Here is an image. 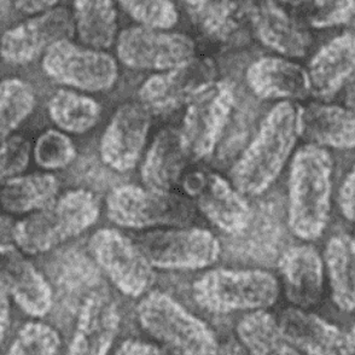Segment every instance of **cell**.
<instances>
[{
	"mask_svg": "<svg viewBox=\"0 0 355 355\" xmlns=\"http://www.w3.org/2000/svg\"><path fill=\"white\" fill-rule=\"evenodd\" d=\"M355 15V0H312L307 19L314 28H331L346 24Z\"/></svg>",
	"mask_w": 355,
	"mask_h": 355,
	"instance_id": "836d02e7",
	"label": "cell"
},
{
	"mask_svg": "<svg viewBox=\"0 0 355 355\" xmlns=\"http://www.w3.org/2000/svg\"><path fill=\"white\" fill-rule=\"evenodd\" d=\"M252 24L259 40L281 56L301 58L312 45L309 32L271 0L254 10Z\"/></svg>",
	"mask_w": 355,
	"mask_h": 355,
	"instance_id": "603a6c76",
	"label": "cell"
},
{
	"mask_svg": "<svg viewBox=\"0 0 355 355\" xmlns=\"http://www.w3.org/2000/svg\"><path fill=\"white\" fill-rule=\"evenodd\" d=\"M138 24L153 28L171 29L179 15L172 0H116Z\"/></svg>",
	"mask_w": 355,
	"mask_h": 355,
	"instance_id": "d6a6232c",
	"label": "cell"
},
{
	"mask_svg": "<svg viewBox=\"0 0 355 355\" xmlns=\"http://www.w3.org/2000/svg\"><path fill=\"white\" fill-rule=\"evenodd\" d=\"M300 110L289 101L276 104L236 161L231 182L245 196L261 195L279 177L301 136Z\"/></svg>",
	"mask_w": 355,
	"mask_h": 355,
	"instance_id": "6da1fadb",
	"label": "cell"
},
{
	"mask_svg": "<svg viewBox=\"0 0 355 355\" xmlns=\"http://www.w3.org/2000/svg\"><path fill=\"white\" fill-rule=\"evenodd\" d=\"M94 260L122 294L143 297L156 281L155 267L139 244L115 229H101L89 239Z\"/></svg>",
	"mask_w": 355,
	"mask_h": 355,
	"instance_id": "ba28073f",
	"label": "cell"
},
{
	"mask_svg": "<svg viewBox=\"0 0 355 355\" xmlns=\"http://www.w3.org/2000/svg\"><path fill=\"white\" fill-rule=\"evenodd\" d=\"M343 98L346 107H349L352 112H355V75L347 81L343 87Z\"/></svg>",
	"mask_w": 355,
	"mask_h": 355,
	"instance_id": "ab89813d",
	"label": "cell"
},
{
	"mask_svg": "<svg viewBox=\"0 0 355 355\" xmlns=\"http://www.w3.org/2000/svg\"><path fill=\"white\" fill-rule=\"evenodd\" d=\"M99 214L96 195L85 189H74L17 221L11 229V237L26 254H44L84 234L97 223Z\"/></svg>",
	"mask_w": 355,
	"mask_h": 355,
	"instance_id": "3957f363",
	"label": "cell"
},
{
	"mask_svg": "<svg viewBox=\"0 0 355 355\" xmlns=\"http://www.w3.org/2000/svg\"><path fill=\"white\" fill-rule=\"evenodd\" d=\"M190 159L182 141V132L166 127L155 136L141 164V178L144 187L173 191L184 177V169Z\"/></svg>",
	"mask_w": 355,
	"mask_h": 355,
	"instance_id": "ffe728a7",
	"label": "cell"
},
{
	"mask_svg": "<svg viewBox=\"0 0 355 355\" xmlns=\"http://www.w3.org/2000/svg\"><path fill=\"white\" fill-rule=\"evenodd\" d=\"M151 114L141 102L117 107L99 143V155L105 166L119 173L136 167L148 141Z\"/></svg>",
	"mask_w": 355,
	"mask_h": 355,
	"instance_id": "5bb4252c",
	"label": "cell"
},
{
	"mask_svg": "<svg viewBox=\"0 0 355 355\" xmlns=\"http://www.w3.org/2000/svg\"><path fill=\"white\" fill-rule=\"evenodd\" d=\"M60 0H15L16 9L27 15H35L56 8Z\"/></svg>",
	"mask_w": 355,
	"mask_h": 355,
	"instance_id": "74e56055",
	"label": "cell"
},
{
	"mask_svg": "<svg viewBox=\"0 0 355 355\" xmlns=\"http://www.w3.org/2000/svg\"><path fill=\"white\" fill-rule=\"evenodd\" d=\"M121 315L116 304L104 295H89L80 307L68 353L107 354L116 340Z\"/></svg>",
	"mask_w": 355,
	"mask_h": 355,
	"instance_id": "e0dca14e",
	"label": "cell"
},
{
	"mask_svg": "<svg viewBox=\"0 0 355 355\" xmlns=\"http://www.w3.org/2000/svg\"><path fill=\"white\" fill-rule=\"evenodd\" d=\"M192 296L209 313L252 312L276 304L279 284L276 277L262 270L215 268L193 283Z\"/></svg>",
	"mask_w": 355,
	"mask_h": 355,
	"instance_id": "5b68a950",
	"label": "cell"
},
{
	"mask_svg": "<svg viewBox=\"0 0 355 355\" xmlns=\"http://www.w3.org/2000/svg\"><path fill=\"white\" fill-rule=\"evenodd\" d=\"M345 354H355V322L348 334H346Z\"/></svg>",
	"mask_w": 355,
	"mask_h": 355,
	"instance_id": "60d3db41",
	"label": "cell"
},
{
	"mask_svg": "<svg viewBox=\"0 0 355 355\" xmlns=\"http://www.w3.org/2000/svg\"><path fill=\"white\" fill-rule=\"evenodd\" d=\"M211 66L196 57L184 63L145 80L138 91L139 102L155 114L177 110L195 94L211 83Z\"/></svg>",
	"mask_w": 355,
	"mask_h": 355,
	"instance_id": "9a60e30c",
	"label": "cell"
},
{
	"mask_svg": "<svg viewBox=\"0 0 355 355\" xmlns=\"http://www.w3.org/2000/svg\"><path fill=\"white\" fill-rule=\"evenodd\" d=\"M32 146L24 137L10 135L3 138L1 146V179L17 177L24 174L31 162Z\"/></svg>",
	"mask_w": 355,
	"mask_h": 355,
	"instance_id": "e575fe53",
	"label": "cell"
},
{
	"mask_svg": "<svg viewBox=\"0 0 355 355\" xmlns=\"http://www.w3.org/2000/svg\"><path fill=\"white\" fill-rule=\"evenodd\" d=\"M182 187L216 229L227 234H243L252 220L245 195L232 182L216 173L191 172L182 177Z\"/></svg>",
	"mask_w": 355,
	"mask_h": 355,
	"instance_id": "7c38bea8",
	"label": "cell"
},
{
	"mask_svg": "<svg viewBox=\"0 0 355 355\" xmlns=\"http://www.w3.org/2000/svg\"><path fill=\"white\" fill-rule=\"evenodd\" d=\"M47 112L58 130L71 135H84L98 123L102 107L89 96L63 89L52 94Z\"/></svg>",
	"mask_w": 355,
	"mask_h": 355,
	"instance_id": "83f0119b",
	"label": "cell"
},
{
	"mask_svg": "<svg viewBox=\"0 0 355 355\" xmlns=\"http://www.w3.org/2000/svg\"><path fill=\"white\" fill-rule=\"evenodd\" d=\"M116 0H74L75 32L86 46L105 50L117 35Z\"/></svg>",
	"mask_w": 355,
	"mask_h": 355,
	"instance_id": "4316f807",
	"label": "cell"
},
{
	"mask_svg": "<svg viewBox=\"0 0 355 355\" xmlns=\"http://www.w3.org/2000/svg\"><path fill=\"white\" fill-rule=\"evenodd\" d=\"M282 3H286V4H296V3H300V1H302V0H279Z\"/></svg>",
	"mask_w": 355,
	"mask_h": 355,
	"instance_id": "b9f144b4",
	"label": "cell"
},
{
	"mask_svg": "<svg viewBox=\"0 0 355 355\" xmlns=\"http://www.w3.org/2000/svg\"><path fill=\"white\" fill-rule=\"evenodd\" d=\"M245 79L259 98L294 101L312 94L309 71L288 57L259 58L249 67Z\"/></svg>",
	"mask_w": 355,
	"mask_h": 355,
	"instance_id": "ac0fdd59",
	"label": "cell"
},
{
	"mask_svg": "<svg viewBox=\"0 0 355 355\" xmlns=\"http://www.w3.org/2000/svg\"><path fill=\"white\" fill-rule=\"evenodd\" d=\"M286 341L299 353L345 354L346 334L331 322L300 307H290L278 318Z\"/></svg>",
	"mask_w": 355,
	"mask_h": 355,
	"instance_id": "44dd1931",
	"label": "cell"
},
{
	"mask_svg": "<svg viewBox=\"0 0 355 355\" xmlns=\"http://www.w3.org/2000/svg\"><path fill=\"white\" fill-rule=\"evenodd\" d=\"M236 332L239 341L252 354H296L286 341L278 319L266 309H257L239 320Z\"/></svg>",
	"mask_w": 355,
	"mask_h": 355,
	"instance_id": "f1b7e54d",
	"label": "cell"
},
{
	"mask_svg": "<svg viewBox=\"0 0 355 355\" xmlns=\"http://www.w3.org/2000/svg\"><path fill=\"white\" fill-rule=\"evenodd\" d=\"M196 45L185 34L136 26L119 34L116 52L123 66L138 71H164L195 58Z\"/></svg>",
	"mask_w": 355,
	"mask_h": 355,
	"instance_id": "30bf717a",
	"label": "cell"
},
{
	"mask_svg": "<svg viewBox=\"0 0 355 355\" xmlns=\"http://www.w3.org/2000/svg\"><path fill=\"white\" fill-rule=\"evenodd\" d=\"M24 254L15 243H3L1 286L24 313L42 318L51 311L53 293L46 278Z\"/></svg>",
	"mask_w": 355,
	"mask_h": 355,
	"instance_id": "2e32d148",
	"label": "cell"
},
{
	"mask_svg": "<svg viewBox=\"0 0 355 355\" xmlns=\"http://www.w3.org/2000/svg\"><path fill=\"white\" fill-rule=\"evenodd\" d=\"M331 155L320 145H304L295 153L288 182V223L291 232L315 241L327 229L331 211Z\"/></svg>",
	"mask_w": 355,
	"mask_h": 355,
	"instance_id": "7a4b0ae2",
	"label": "cell"
},
{
	"mask_svg": "<svg viewBox=\"0 0 355 355\" xmlns=\"http://www.w3.org/2000/svg\"><path fill=\"white\" fill-rule=\"evenodd\" d=\"M37 99L28 83L8 78L1 83V138L12 135L33 112Z\"/></svg>",
	"mask_w": 355,
	"mask_h": 355,
	"instance_id": "f546056e",
	"label": "cell"
},
{
	"mask_svg": "<svg viewBox=\"0 0 355 355\" xmlns=\"http://www.w3.org/2000/svg\"><path fill=\"white\" fill-rule=\"evenodd\" d=\"M338 207L348 221L355 223V164L347 174L338 191Z\"/></svg>",
	"mask_w": 355,
	"mask_h": 355,
	"instance_id": "d590c367",
	"label": "cell"
},
{
	"mask_svg": "<svg viewBox=\"0 0 355 355\" xmlns=\"http://www.w3.org/2000/svg\"><path fill=\"white\" fill-rule=\"evenodd\" d=\"M353 241H354V244H355V236H354V237H353Z\"/></svg>",
	"mask_w": 355,
	"mask_h": 355,
	"instance_id": "7bdbcfd3",
	"label": "cell"
},
{
	"mask_svg": "<svg viewBox=\"0 0 355 355\" xmlns=\"http://www.w3.org/2000/svg\"><path fill=\"white\" fill-rule=\"evenodd\" d=\"M285 293L291 304L309 309L322 299L325 262L309 244L295 245L282 255L278 262Z\"/></svg>",
	"mask_w": 355,
	"mask_h": 355,
	"instance_id": "d6986e66",
	"label": "cell"
},
{
	"mask_svg": "<svg viewBox=\"0 0 355 355\" xmlns=\"http://www.w3.org/2000/svg\"><path fill=\"white\" fill-rule=\"evenodd\" d=\"M62 341L53 327L42 322H28L19 329L9 346V355L56 354Z\"/></svg>",
	"mask_w": 355,
	"mask_h": 355,
	"instance_id": "1f68e13d",
	"label": "cell"
},
{
	"mask_svg": "<svg viewBox=\"0 0 355 355\" xmlns=\"http://www.w3.org/2000/svg\"><path fill=\"white\" fill-rule=\"evenodd\" d=\"M300 132L304 139L324 148H355V112L334 104L311 103L300 110Z\"/></svg>",
	"mask_w": 355,
	"mask_h": 355,
	"instance_id": "cb8c5ba5",
	"label": "cell"
},
{
	"mask_svg": "<svg viewBox=\"0 0 355 355\" xmlns=\"http://www.w3.org/2000/svg\"><path fill=\"white\" fill-rule=\"evenodd\" d=\"M116 354L121 355H149V354H164L167 351L162 348V346H157L155 343L141 341V340H126L122 342L119 346Z\"/></svg>",
	"mask_w": 355,
	"mask_h": 355,
	"instance_id": "8d00e7d4",
	"label": "cell"
},
{
	"mask_svg": "<svg viewBox=\"0 0 355 355\" xmlns=\"http://www.w3.org/2000/svg\"><path fill=\"white\" fill-rule=\"evenodd\" d=\"M324 262L332 301L343 312H355V244L353 237L337 234L329 239Z\"/></svg>",
	"mask_w": 355,
	"mask_h": 355,
	"instance_id": "484cf974",
	"label": "cell"
},
{
	"mask_svg": "<svg viewBox=\"0 0 355 355\" xmlns=\"http://www.w3.org/2000/svg\"><path fill=\"white\" fill-rule=\"evenodd\" d=\"M10 295L1 286V342L4 343L6 335L11 325V307H10Z\"/></svg>",
	"mask_w": 355,
	"mask_h": 355,
	"instance_id": "f35d334b",
	"label": "cell"
},
{
	"mask_svg": "<svg viewBox=\"0 0 355 355\" xmlns=\"http://www.w3.org/2000/svg\"><path fill=\"white\" fill-rule=\"evenodd\" d=\"M58 190L60 182L52 173L21 174L3 180L1 206L9 214L28 215L53 201Z\"/></svg>",
	"mask_w": 355,
	"mask_h": 355,
	"instance_id": "d4e9b609",
	"label": "cell"
},
{
	"mask_svg": "<svg viewBox=\"0 0 355 355\" xmlns=\"http://www.w3.org/2000/svg\"><path fill=\"white\" fill-rule=\"evenodd\" d=\"M195 206L187 197L173 191H159L133 184L119 185L107 197V215L125 229H159L187 226Z\"/></svg>",
	"mask_w": 355,
	"mask_h": 355,
	"instance_id": "8992f818",
	"label": "cell"
},
{
	"mask_svg": "<svg viewBox=\"0 0 355 355\" xmlns=\"http://www.w3.org/2000/svg\"><path fill=\"white\" fill-rule=\"evenodd\" d=\"M45 74L58 84L84 92H104L116 84V61L104 50L78 45L71 39L50 47L42 56Z\"/></svg>",
	"mask_w": 355,
	"mask_h": 355,
	"instance_id": "9c48e42d",
	"label": "cell"
},
{
	"mask_svg": "<svg viewBox=\"0 0 355 355\" xmlns=\"http://www.w3.org/2000/svg\"><path fill=\"white\" fill-rule=\"evenodd\" d=\"M33 156L35 164L44 171H60L73 164L76 157V148L66 132L47 130L37 137Z\"/></svg>",
	"mask_w": 355,
	"mask_h": 355,
	"instance_id": "4dcf8cb0",
	"label": "cell"
},
{
	"mask_svg": "<svg viewBox=\"0 0 355 355\" xmlns=\"http://www.w3.org/2000/svg\"><path fill=\"white\" fill-rule=\"evenodd\" d=\"M312 94L330 98L355 75V34L334 37L309 62Z\"/></svg>",
	"mask_w": 355,
	"mask_h": 355,
	"instance_id": "7402d4cb",
	"label": "cell"
},
{
	"mask_svg": "<svg viewBox=\"0 0 355 355\" xmlns=\"http://www.w3.org/2000/svg\"><path fill=\"white\" fill-rule=\"evenodd\" d=\"M74 33L73 14L56 6L8 29L1 40V57L12 66H24L44 56L56 42L71 39Z\"/></svg>",
	"mask_w": 355,
	"mask_h": 355,
	"instance_id": "4fadbf2b",
	"label": "cell"
},
{
	"mask_svg": "<svg viewBox=\"0 0 355 355\" xmlns=\"http://www.w3.org/2000/svg\"><path fill=\"white\" fill-rule=\"evenodd\" d=\"M141 329L164 349L178 354H215L218 340L211 327L189 312L177 300L154 290L137 304Z\"/></svg>",
	"mask_w": 355,
	"mask_h": 355,
	"instance_id": "277c9868",
	"label": "cell"
},
{
	"mask_svg": "<svg viewBox=\"0 0 355 355\" xmlns=\"http://www.w3.org/2000/svg\"><path fill=\"white\" fill-rule=\"evenodd\" d=\"M155 268L169 271L201 270L218 261L219 241L211 231L171 226L148 231L137 239Z\"/></svg>",
	"mask_w": 355,
	"mask_h": 355,
	"instance_id": "52a82bcc",
	"label": "cell"
},
{
	"mask_svg": "<svg viewBox=\"0 0 355 355\" xmlns=\"http://www.w3.org/2000/svg\"><path fill=\"white\" fill-rule=\"evenodd\" d=\"M234 104L232 87L226 83L213 81L187 102L180 132L190 159L197 161L213 154Z\"/></svg>",
	"mask_w": 355,
	"mask_h": 355,
	"instance_id": "8fae6325",
	"label": "cell"
}]
</instances>
